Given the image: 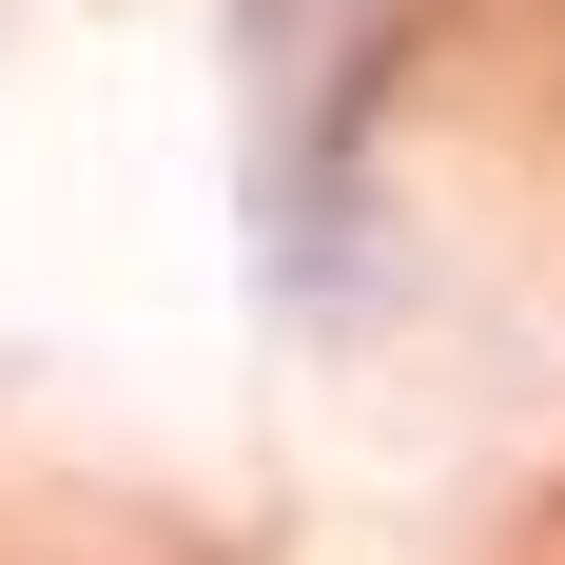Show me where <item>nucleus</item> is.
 <instances>
[]
</instances>
